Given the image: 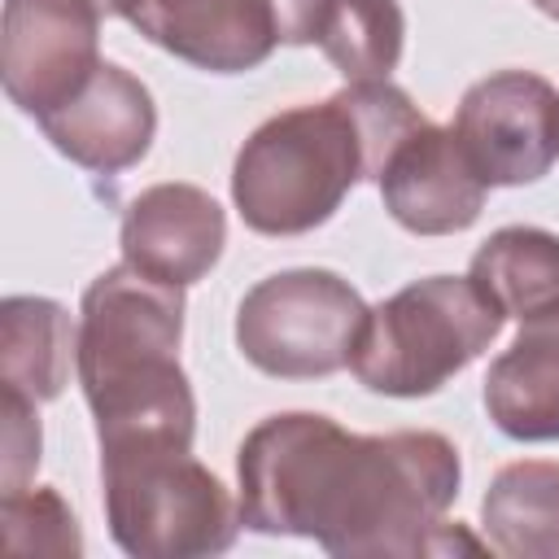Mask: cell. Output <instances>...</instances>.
<instances>
[{
	"label": "cell",
	"mask_w": 559,
	"mask_h": 559,
	"mask_svg": "<svg viewBox=\"0 0 559 559\" xmlns=\"http://www.w3.org/2000/svg\"><path fill=\"white\" fill-rule=\"evenodd\" d=\"M502 323V310L472 275H428L367 310L349 371L371 393L428 397L472 367Z\"/></svg>",
	"instance_id": "cell-5"
},
{
	"label": "cell",
	"mask_w": 559,
	"mask_h": 559,
	"mask_svg": "<svg viewBox=\"0 0 559 559\" xmlns=\"http://www.w3.org/2000/svg\"><path fill=\"white\" fill-rule=\"evenodd\" d=\"M472 284L502 310V319L528 323L559 314V236L546 227H498L467 266Z\"/></svg>",
	"instance_id": "cell-15"
},
{
	"label": "cell",
	"mask_w": 559,
	"mask_h": 559,
	"mask_svg": "<svg viewBox=\"0 0 559 559\" xmlns=\"http://www.w3.org/2000/svg\"><path fill=\"white\" fill-rule=\"evenodd\" d=\"M183 288L127 262L100 271L79 306V384L96 419V441H175L197 437L192 380L179 367Z\"/></svg>",
	"instance_id": "cell-2"
},
{
	"label": "cell",
	"mask_w": 559,
	"mask_h": 559,
	"mask_svg": "<svg viewBox=\"0 0 559 559\" xmlns=\"http://www.w3.org/2000/svg\"><path fill=\"white\" fill-rule=\"evenodd\" d=\"M79 367V328L52 297H4L0 301V389L44 406L57 402Z\"/></svg>",
	"instance_id": "cell-14"
},
{
	"label": "cell",
	"mask_w": 559,
	"mask_h": 559,
	"mask_svg": "<svg viewBox=\"0 0 559 559\" xmlns=\"http://www.w3.org/2000/svg\"><path fill=\"white\" fill-rule=\"evenodd\" d=\"M485 415L511 441H559V314L520 323L515 341L489 362Z\"/></svg>",
	"instance_id": "cell-13"
},
{
	"label": "cell",
	"mask_w": 559,
	"mask_h": 559,
	"mask_svg": "<svg viewBox=\"0 0 559 559\" xmlns=\"http://www.w3.org/2000/svg\"><path fill=\"white\" fill-rule=\"evenodd\" d=\"M35 122L44 140L74 166L92 175H122L144 162L157 135V105L131 70L100 61L61 105Z\"/></svg>",
	"instance_id": "cell-9"
},
{
	"label": "cell",
	"mask_w": 559,
	"mask_h": 559,
	"mask_svg": "<svg viewBox=\"0 0 559 559\" xmlns=\"http://www.w3.org/2000/svg\"><path fill=\"white\" fill-rule=\"evenodd\" d=\"M362 293L323 266H293L258 280L236 306V349L275 380H323L349 367L367 323Z\"/></svg>",
	"instance_id": "cell-6"
},
{
	"label": "cell",
	"mask_w": 559,
	"mask_h": 559,
	"mask_svg": "<svg viewBox=\"0 0 559 559\" xmlns=\"http://www.w3.org/2000/svg\"><path fill=\"white\" fill-rule=\"evenodd\" d=\"M323 9H328V0H271L280 44H288V48L314 44L319 22H323Z\"/></svg>",
	"instance_id": "cell-20"
},
{
	"label": "cell",
	"mask_w": 559,
	"mask_h": 559,
	"mask_svg": "<svg viewBox=\"0 0 559 559\" xmlns=\"http://www.w3.org/2000/svg\"><path fill=\"white\" fill-rule=\"evenodd\" d=\"M314 44L349 83L389 79L406 48V13L397 0H328Z\"/></svg>",
	"instance_id": "cell-17"
},
{
	"label": "cell",
	"mask_w": 559,
	"mask_h": 559,
	"mask_svg": "<svg viewBox=\"0 0 559 559\" xmlns=\"http://www.w3.org/2000/svg\"><path fill=\"white\" fill-rule=\"evenodd\" d=\"M450 127L489 188L537 183L559 162V92L533 70L476 79Z\"/></svg>",
	"instance_id": "cell-8"
},
{
	"label": "cell",
	"mask_w": 559,
	"mask_h": 559,
	"mask_svg": "<svg viewBox=\"0 0 559 559\" xmlns=\"http://www.w3.org/2000/svg\"><path fill=\"white\" fill-rule=\"evenodd\" d=\"M528 4H533L537 13H546V17H555V22H559V0H528Z\"/></svg>",
	"instance_id": "cell-21"
},
{
	"label": "cell",
	"mask_w": 559,
	"mask_h": 559,
	"mask_svg": "<svg viewBox=\"0 0 559 559\" xmlns=\"http://www.w3.org/2000/svg\"><path fill=\"white\" fill-rule=\"evenodd\" d=\"M122 17L153 48L205 74L258 70L280 44L271 0H127Z\"/></svg>",
	"instance_id": "cell-11"
},
{
	"label": "cell",
	"mask_w": 559,
	"mask_h": 559,
	"mask_svg": "<svg viewBox=\"0 0 559 559\" xmlns=\"http://www.w3.org/2000/svg\"><path fill=\"white\" fill-rule=\"evenodd\" d=\"M480 528L507 559H559V463L520 459L493 472Z\"/></svg>",
	"instance_id": "cell-16"
},
{
	"label": "cell",
	"mask_w": 559,
	"mask_h": 559,
	"mask_svg": "<svg viewBox=\"0 0 559 559\" xmlns=\"http://www.w3.org/2000/svg\"><path fill=\"white\" fill-rule=\"evenodd\" d=\"M0 524L13 555H83L79 520L57 489H9L0 498Z\"/></svg>",
	"instance_id": "cell-18"
},
{
	"label": "cell",
	"mask_w": 559,
	"mask_h": 559,
	"mask_svg": "<svg viewBox=\"0 0 559 559\" xmlns=\"http://www.w3.org/2000/svg\"><path fill=\"white\" fill-rule=\"evenodd\" d=\"M122 262L188 288L214 271L227 245V214L223 205L197 183H153L127 201L118 227Z\"/></svg>",
	"instance_id": "cell-12"
},
{
	"label": "cell",
	"mask_w": 559,
	"mask_h": 559,
	"mask_svg": "<svg viewBox=\"0 0 559 559\" xmlns=\"http://www.w3.org/2000/svg\"><path fill=\"white\" fill-rule=\"evenodd\" d=\"M236 480L245 528L306 537L336 559L485 550L445 520L463 463L432 428L362 437L319 411H280L245 432Z\"/></svg>",
	"instance_id": "cell-1"
},
{
	"label": "cell",
	"mask_w": 559,
	"mask_h": 559,
	"mask_svg": "<svg viewBox=\"0 0 559 559\" xmlns=\"http://www.w3.org/2000/svg\"><path fill=\"white\" fill-rule=\"evenodd\" d=\"M380 201L397 227L411 236H454L467 231L489 197V183L472 166L454 127L419 122L384 162Z\"/></svg>",
	"instance_id": "cell-10"
},
{
	"label": "cell",
	"mask_w": 559,
	"mask_h": 559,
	"mask_svg": "<svg viewBox=\"0 0 559 559\" xmlns=\"http://www.w3.org/2000/svg\"><path fill=\"white\" fill-rule=\"evenodd\" d=\"M100 493L114 546L135 559L223 555L245 528L240 498L175 441L105 445Z\"/></svg>",
	"instance_id": "cell-4"
},
{
	"label": "cell",
	"mask_w": 559,
	"mask_h": 559,
	"mask_svg": "<svg viewBox=\"0 0 559 559\" xmlns=\"http://www.w3.org/2000/svg\"><path fill=\"white\" fill-rule=\"evenodd\" d=\"M4 393V437H0V489H22L39 467V406L22 393Z\"/></svg>",
	"instance_id": "cell-19"
},
{
	"label": "cell",
	"mask_w": 559,
	"mask_h": 559,
	"mask_svg": "<svg viewBox=\"0 0 559 559\" xmlns=\"http://www.w3.org/2000/svg\"><path fill=\"white\" fill-rule=\"evenodd\" d=\"M380 179V153L349 87L319 105H293L249 131L231 162V201L258 236H306L345 197Z\"/></svg>",
	"instance_id": "cell-3"
},
{
	"label": "cell",
	"mask_w": 559,
	"mask_h": 559,
	"mask_svg": "<svg viewBox=\"0 0 559 559\" xmlns=\"http://www.w3.org/2000/svg\"><path fill=\"white\" fill-rule=\"evenodd\" d=\"M122 4L127 0H4V96L26 118H44L61 105L105 61L100 26L105 17H122Z\"/></svg>",
	"instance_id": "cell-7"
}]
</instances>
